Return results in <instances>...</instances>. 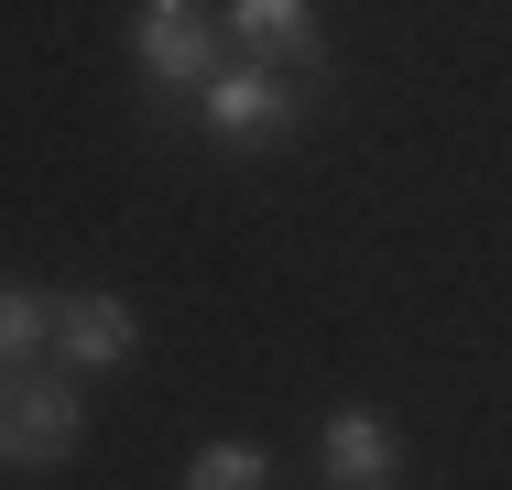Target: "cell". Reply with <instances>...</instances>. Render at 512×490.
<instances>
[{
	"instance_id": "6",
	"label": "cell",
	"mask_w": 512,
	"mask_h": 490,
	"mask_svg": "<svg viewBox=\"0 0 512 490\" xmlns=\"http://www.w3.org/2000/svg\"><path fill=\"white\" fill-rule=\"evenodd\" d=\"M142 349V316L120 305V294H55V360L88 382V371H120Z\"/></svg>"
},
{
	"instance_id": "7",
	"label": "cell",
	"mask_w": 512,
	"mask_h": 490,
	"mask_svg": "<svg viewBox=\"0 0 512 490\" xmlns=\"http://www.w3.org/2000/svg\"><path fill=\"white\" fill-rule=\"evenodd\" d=\"M44 349H55V294L0 284V371H33Z\"/></svg>"
},
{
	"instance_id": "4",
	"label": "cell",
	"mask_w": 512,
	"mask_h": 490,
	"mask_svg": "<svg viewBox=\"0 0 512 490\" xmlns=\"http://www.w3.org/2000/svg\"><path fill=\"white\" fill-rule=\"evenodd\" d=\"M229 44L262 55V66H284V77H306V88H327V66H338L316 0H229Z\"/></svg>"
},
{
	"instance_id": "8",
	"label": "cell",
	"mask_w": 512,
	"mask_h": 490,
	"mask_svg": "<svg viewBox=\"0 0 512 490\" xmlns=\"http://www.w3.org/2000/svg\"><path fill=\"white\" fill-rule=\"evenodd\" d=\"M186 490H273V458L262 447H240V436H218L186 458Z\"/></svg>"
},
{
	"instance_id": "3",
	"label": "cell",
	"mask_w": 512,
	"mask_h": 490,
	"mask_svg": "<svg viewBox=\"0 0 512 490\" xmlns=\"http://www.w3.org/2000/svg\"><path fill=\"white\" fill-rule=\"evenodd\" d=\"M131 55H142L153 98H186V109H197V88L229 66V55H218L207 0H142V11H131Z\"/></svg>"
},
{
	"instance_id": "2",
	"label": "cell",
	"mask_w": 512,
	"mask_h": 490,
	"mask_svg": "<svg viewBox=\"0 0 512 490\" xmlns=\"http://www.w3.org/2000/svg\"><path fill=\"white\" fill-rule=\"evenodd\" d=\"M88 447V392L77 371H0V469L11 480H44Z\"/></svg>"
},
{
	"instance_id": "1",
	"label": "cell",
	"mask_w": 512,
	"mask_h": 490,
	"mask_svg": "<svg viewBox=\"0 0 512 490\" xmlns=\"http://www.w3.org/2000/svg\"><path fill=\"white\" fill-rule=\"evenodd\" d=\"M306 109H316V88L284 77V66H262V55H229V66L197 88V120L229 142V153H284V142L306 131Z\"/></svg>"
},
{
	"instance_id": "5",
	"label": "cell",
	"mask_w": 512,
	"mask_h": 490,
	"mask_svg": "<svg viewBox=\"0 0 512 490\" xmlns=\"http://www.w3.org/2000/svg\"><path fill=\"white\" fill-rule=\"evenodd\" d=\"M316 458H327L338 490H393L404 480V436H393V414H371V403H338V414L316 425Z\"/></svg>"
}]
</instances>
